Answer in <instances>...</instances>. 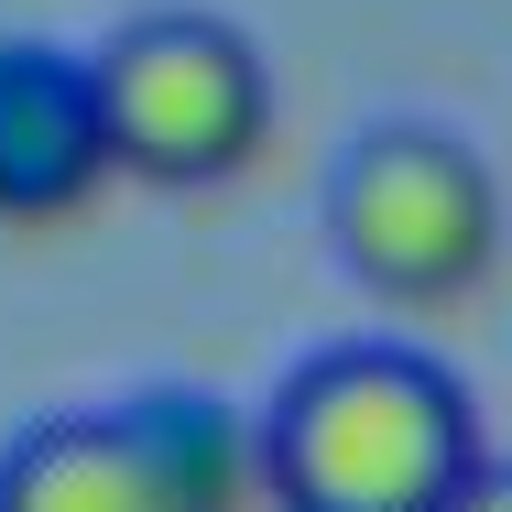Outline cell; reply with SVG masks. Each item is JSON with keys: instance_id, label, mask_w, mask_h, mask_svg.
<instances>
[{"instance_id": "obj_1", "label": "cell", "mask_w": 512, "mask_h": 512, "mask_svg": "<svg viewBox=\"0 0 512 512\" xmlns=\"http://www.w3.org/2000/svg\"><path fill=\"white\" fill-rule=\"evenodd\" d=\"M251 436L284 512H458V491L491 469L469 382L382 338L316 349Z\"/></svg>"}, {"instance_id": "obj_2", "label": "cell", "mask_w": 512, "mask_h": 512, "mask_svg": "<svg viewBox=\"0 0 512 512\" xmlns=\"http://www.w3.org/2000/svg\"><path fill=\"white\" fill-rule=\"evenodd\" d=\"M109 153L142 186H229L273 131V66L229 11H131L99 44Z\"/></svg>"}, {"instance_id": "obj_3", "label": "cell", "mask_w": 512, "mask_h": 512, "mask_svg": "<svg viewBox=\"0 0 512 512\" xmlns=\"http://www.w3.org/2000/svg\"><path fill=\"white\" fill-rule=\"evenodd\" d=\"M327 240L382 306H458L502 251V186L458 131L382 120L327 175Z\"/></svg>"}, {"instance_id": "obj_4", "label": "cell", "mask_w": 512, "mask_h": 512, "mask_svg": "<svg viewBox=\"0 0 512 512\" xmlns=\"http://www.w3.org/2000/svg\"><path fill=\"white\" fill-rule=\"evenodd\" d=\"M262 436L197 393H142L120 414H44L0 447V512H240Z\"/></svg>"}, {"instance_id": "obj_5", "label": "cell", "mask_w": 512, "mask_h": 512, "mask_svg": "<svg viewBox=\"0 0 512 512\" xmlns=\"http://www.w3.org/2000/svg\"><path fill=\"white\" fill-rule=\"evenodd\" d=\"M99 175H120L109 109H99V55L0 33V218L11 229L77 218L99 197Z\"/></svg>"}, {"instance_id": "obj_6", "label": "cell", "mask_w": 512, "mask_h": 512, "mask_svg": "<svg viewBox=\"0 0 512 512\" xmlns=\"http://www.w3.org/2000/svg\"><path fill=\"white\" fill-rule=\"evenodd\" d=\"M458 512H512V458H491V469L458 491Z\"/></svg>"}]
</instances>
